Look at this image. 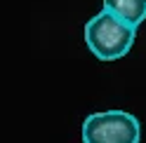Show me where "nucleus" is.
<instances>
[{
    "label": "nucleus",
    "mask_w": 146,
    "mask_h": 143,
    "mask_svg": "<svg viewBox=\"0 0 146 143\" xmlns=\"http://www.w3.org/2000/svg\"><path fill=\"white\" fill-rule=\"evenodd\" d=\"M104 10L113 12L134 28L146 21V0H104Z\"/></svg>",
    "instance_id": "nucleus-3"
},
{
    "label": "nucleus",
    "mask_w": 146,
    "mask_h": 143,
    "mask_svg": "<svg viewBox=\"0 0 146 143\" xmlns=\"http://www.w3.org/2000/svg\"><path fill=\"white\" fill-rule=\"evenodd\" d=\"M137 28L113 12L102 10L85 24V45L99 61H118L132 49Z\"/></svg>",
    "instance_id": "nucleus-1"
},
{
    "label": "nucleus",
    "mask_w": 146,
    "mask_h": 143,
    "mask_svg": "<svg viewBox=\"0 0 146 143\" xmlns=\"http://www.w3.org/2000/svg\"><path fill=\"white\" fill-rule=\"evenodd\" d=\"M141 124L127 110H102L83 122V143H139Z\"/></svg>",
    "instance_id": "nucleus-2"
}]
</instances>
